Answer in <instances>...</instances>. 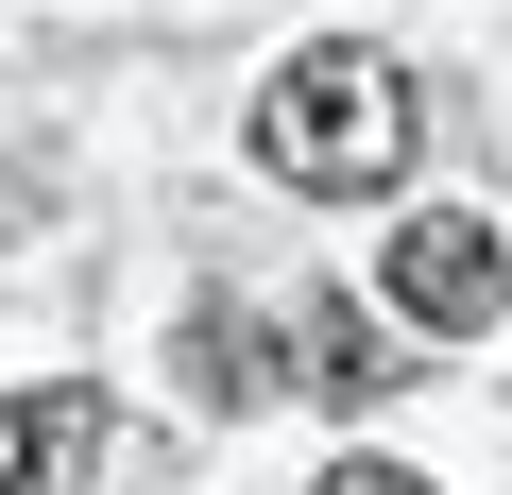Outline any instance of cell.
Returning a JSON list of instances; mask_svg holds the SVG:
<instances>
[{
  "label": "cell",
  "instance_id": "277c9868",
  "mask_svg": "<svg viewBox=\"0 0 512 495\" xmlns=\"http://www.w3.org/2000/svg\"><path fill=\"white\" fill-rule=\"evenodd\" d=\"M171 359H188V393H205V410L308 393V376H291V308H188V342H171Z\"/></svg>",
  "mask_w": 512,
  "mask_h": 495
},
{
  "label": "cell",
  "instance_id": "7a4b0ae2",
  "mask_svg": "<svg viewBox=\"0 0 512 495\" xmlns=\"http://www.w3.org/2000/svg\"><path fill=\"white\" fill-rule=\"evenodd\" d=\"M376 291H393L427 342H478V325L512 308V239H495V222H461V205H427V222H393V239H376Z\"/></svg>",
  "mask_w": 512,
  "mask_h": 495
},
{
  "label": "cell",
  "instance_id": "5b68a950",
  "mask_svg": "<svg viewBox=\"0 0 512 495\" xmlns=\"http://www.w3.org/2000/svg\"><path fill=\"white\" fill-rule=\"evenodd\" d=\"M308 495H444V478H410V461H325Z\"/></svg>",
  "mask_w": 512,
  "mask_h": 495
},
{
  "label": "cell",
  "instance_id": "6da1fadb",
  "mask_svg": "<svg viewBox=\"0 0 512 495\" xmlns=\"http://www.w3.org/2000/svg\"><path fill=\"white\" fill-rule=\"evenodd\" d=\"M410 154H427V86L393 52H359V35H325V52H291L274 86H256V171L308 188V205H359Z\"/></svg>",
  "mask_w": 512,
  "mask_h": 495
},
{
  "label": "cell",
  "instance_id": "3957f363",
  "mask_svg": "<svg viewBox=\"0 0 512 495\" xmlns=\"http://www.w3.org/2000/svg\"><path fill=\"white\" fill-rule=\"evenodd\" d=\"M120 461V410L86 376H35V393H0V495H103Z\"/></svg>",
  "mask_w": 512,
  "mask_h": 495
}]
</instances>
